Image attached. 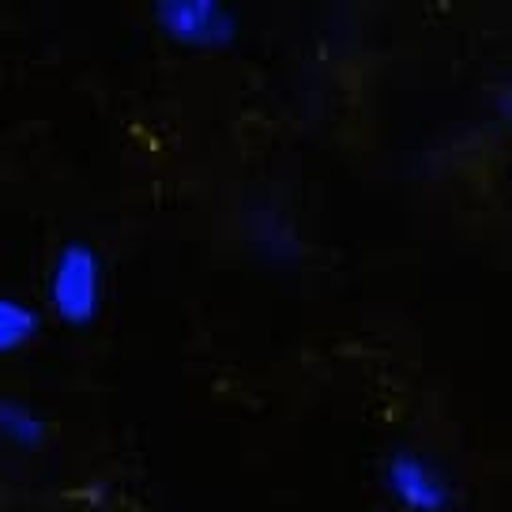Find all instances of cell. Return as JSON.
I'll use <instances>...</instances> for the list:
<instances>
[{"instance_id": "cell-3", "label": "cell", "mask_w": 512, "mask_h": 512, "mask_svg": "<svg viewBox=\"0 0 512 512\" xmlns=\"http://www.w3.org/2000/svg\"><path fill=\"white\" fill-rule=\"evenodd\" d=\"M159 31L181 49H219L238 34V19L215 0H162L155 4Z\"/></svg>"}, {"instance_id": "cell-5", "label": "cell", "mask_w": 512, "mask_h": 512, "mask_svg": "<svg viewBox=\"0 0 512 512\" xmlns=\"http://www.w3.org/2000/svg\"><path fill=\"white\" fill-rule=\"evenodd\" d=\"M509 125H512V91H509Z\"/></svg>"}, {"instance_id": "cell-4", "label": "cell", "mask_w": 512, "mask_h": 512, "mask_svg": "<svg viewBox=\"0 0 512 512\" xmlns=\"http://www.w3.org/2000/svg\"><path fill=\"white\" fill-rule=\"evenodd\" d=\"M38 336V313L19 298H0V354L23 351Z\"/></svg>"}, {"instance_id": "cell-2", "label": "cell", "mask_w": 512, "mask_h": 512, "mask_svg": "<svg viewBox=\"0 0 512 512\" xmlns=\"http://www.w3.org/2000/svg\"><path fill=\"white\" fill-rule=\"evenodd\" d=\"M384 486L392 501L400 505L403 512H448L452 509V482L441 467L426 460L422 452H411V448H396L388 460H384Z\"/></svg>"}, {"instance_id": "cell-1", "label": "cell", "mask_w": 512, "mask_h": 512, "mask_svg": "<svg viewBox=\"0 0 512 512\" xmlns=\"http://www.w3.org/2000/svg\"><path fill=\"white\" fill-rule=\"evenodd\" d=\"M49 302L53 313L72 328L95 324L102 309V260L95 245L68 241L57 253L49 272Z\"/></svg>"}]
</instances>
